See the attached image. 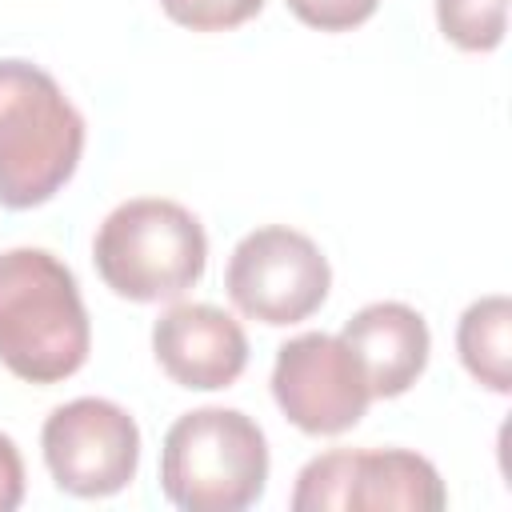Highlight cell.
<instances>
[{"mask_svg":"<svg viewBox=\"0 0 512 512\" xmlns=\"http://www.w3.org/2000/svg\"><path fill=\"white\" fill-rule=\"evenodd\" d=\"M88 352L92 324L72 268L48 248L0 252V364L28 384H60Z\"/></svg>","mask_w":512,"mask_h":512,"instance_id":"1","label":"cell"},{"mask_svg":"<svg viewBox=\"0 0 512 512\" xmlns=\"http://www.w3.org/2000/svg\"><path fill=\"white\" fill-rule=\"evenodd\" d=\"M84 116L32 60H0V204H48L76 172Z\"/></svg>","mask_w":512,"mask_h":512,"instance_id":"2","label":"cell"},{"mask_svg":"<svg viewBox=\"0 0 512 512\" xmlns=\"http://www.w3.org/2000/svg\"><path fill=\"white\" fill-rule=\"evenodd\" d=\"M100 280L132 304L180 300L208 264L204 224L176 200L136 196L116 204L92 240Z\"/></svg>","mask_w":512,"mask_h":512,"instance_id":"3","label":"cell"},{"mask_svg":"<svg viewBox=\"0 0 512 512\" xmlns=\"http://www.w3.org/2000/svg\"><path fill=\"white\" fill-rule=\"evenodd\" d=\"M268 480V440L240 408H192L160 448V488L184 512H244Z\"/></svg>","mask_w":512,"mask_h":512,"instance_id":"4","label":"cell"},{"mask_svg":"<svg viewBox=\"0 0 512 512\" xmlns=\"http://www.w3.org/2000/svg\"><path fill=\"white\" fill-rule=\"evenodd\" d=\"M448 492L432 460L408 448H332L292 488V512H440Z\"/></svg>","mask_w":512,"mask_h":512,"instance_id":"5","label":"cell"},{"mask_svg":"<svg viewBox=\"0 0 512 512\" xmlns=\"http://www.w3.org/2000/svg\"><path fill=\"white\" fill-rule=\"evenodd\" d=\"M228 300L268 328L308 320L332 288V268L320 244L288 224L252 228L228 256Z\"/></svg>","mask_w":512,"mask_h":512,"instance_id":"6","label":"cell"},{"mask_svg":"<svg viewBox=\"0 0 512 512\" xmlns=\"http://www.w3.org/2000/svg\"><path fill=\"white\" fill-rule=\"evenodd\" d=\"M48 476L60 492L80 500H104L132 484L140 464L136 420L100 396H76L56 404L40 428Z\"/></svg>","mask_w":512,"mask_h":512,"instance_id":"7","label":"cell"},{"mask_svg":"<svg viewBox=\"0 0 512 512\" xmlns=\"http://www.w3.org/2000/svg\"><path fill=\"white\" fill-rule=\"evenodd\" d=\"M272 400L300 432L340 436L364 420L372 392L340 336L300 332L276 348Z\"/></svg>","mask_w":512,"mask_h":512,"instance_id":"8","label":"cell"},{"mask_svg":"<svg viewBox=\"0 0 512 512\" xmlns=\"http://www.w3.org/2000/svg\"><path fill=\"white\" fill-rule=\"evenodd\" d=\"M152 356L172 384L216 392L240 380L248 364V336L216 304H172L152 324Z\"/></svg>","mask_w":512,"mask_h":512,"instance_id":"9","label":"cell"},{"mask_svg":"<svg viewBox=\"0 0 512 512\" xmlns=\"http://www.w3.org/2000/svg\"><path fill=\"white\" fill-rule=\"evenodd\" d=\"M340 340L356 356L372 400L404 396L428 368V352H432L424 316L400 300L364 304L352 320H344Z\"/></svg>","mask_w":512,"mask_h":512,"instance_id":"10","label":"cell"},{"mask_svg":"<svg viewBox=\"0 0 512 512\" xmlns=\"http://www.w3.org/2000/svg\"><path fill=\"white\" fill-rule=\"evenodd\" d=\"M456 352L476 384L508 396L512 392V300L484 296L468 304L456 324Z\"/></svg>","mask_w":512,"mask_h":512,"instance_id":"11","label":"cell"},{"mask_svg":"<svg viewBox=\"0 0 512 512\" xmlns=\"http://www.w3.org/2000/svg\"><path fill=\"white\" fill-rule=\"evenodd\" d=\"M436 24L460 52H492L508 32V0H436Z\"/></svg>","mask_w":512,"mask_h":512,"instance_id":"12","label":"cell"},{"mask_svg":"<svg viewBox=\"0 0 512 512\" xmlns=\"http://www.w3.org/2000/svg\"><path fill=\"white\" fill-rule=\"evenodd\" d=\"M164 16L192 32H228L252 20L264 0H160Z\"/></svg>","mask_w":512,"mask_h":512,"instance_id":"13","label":"cell"},{"mask_svg":"<svg viewBox=\"0 0 512 512\" xmlns=\"http://www.w3.org/2000/svg\"><path fill=\"white\" fill-rule=\"evenodd\" d=\"M288 12L316 32H352L376 16L380 0H284Z\"/></svg>","mask_w":512,"mask_h":512,"instance_id":"14","label":"cell"},{"mask_svg":"<svg viewBox=\"0 0 512 512\" xmlns=\"http://www.w3.org/2000/svg\"><path fill=\"white\" fill-rule=\"evenodd\" d=\"M24 500V460L12 436L0 432V512L20 508Z\"/></svg>","mask_w":512,"mask_h":512,"instance_id":"15","label":"cell"}]
</instances>
